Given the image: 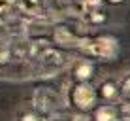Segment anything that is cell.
<instances>
[{"label":"cell","instance_id":"obj_1","mask_svg":"<svg viewBox=\"0 0 130 121\" xmlns=\"http://www.w3.org/2000/svg\"><path fill=\"white\" fill-rule=\"evenodd\" d=\"M79 47L94 57H100L104 61H111L119 51V42L113 36H96V38H81Z\"/></svg>","mask_w":130,"mask_h":121},{"label":"cell","instance_id":"obj_2","mask_svg":"<svg viewBox=\"0 0 130 121\" xmlns=\"http://www.w3.org/2000/svg\"><path fill=\"white\" fill-rule=\"evenodd\" d=\"M34 64H36L34 70L36 78H53L64 68V57L60 51L49 47L34 61Z\"/></svg>","mask_w":130,"mask_h":121},{"label":"cell","instance_id":"obj_3","mask_svg":"<svg viewBox=\"0 0 130 121\" xmlns=\"http://www.w3.org/2000/svg\"><path fill=\"white\" fill-rule=\"evenodd\" d=\"M32 104L40 114H53L60 106V97L51 87H36L32 95Z\"/></svg>","mask_w":130,"mask_h":121},{"label":"cell","instance_id":"obj_4","mask_svg":"<svg viewBox=\"0 0 130 121\" xmlns=\"http://www.w3.org/2000/svg\"><path fill=\"white\" fill-rule=\"evenodd\" d=\"M70 97H72V104L81 112L91 110L92 106L96 104V91H94V87L89 85L87 82H77L75 83L74 87H72Z\"/></svg>","mask_w":130,"mask_h":121},{"label":"cell","instance_id":"obj_5","mask_svg":"<svg viewBox=\"0 0 130 121\" xmlns=\"http://www.w3.org/2000/svg\"><path fill=\"white\" fill-rule=\"evenodd\" d=\"M53 40H55V44L60 46V47H77L79 42H81V38H77L70 29H66V26H55V30H53Z\"/></svg>","mask_w":130,"mask_h":121},{"label":"cell","instance_id":"obj_6","mask_svg":"<svg viewBox=\"0 0 130 121\" xmlns=\"http://www.w3.org/2000/svg\"><path fill=\"white\" fill-rule=\"evenodd\" d=\"M92 72H94V66L91 64V62L87 61H81L75 64L74 68V78L77 79V82H87V79L92 78Z\"/></svg>","mask_w":130,"mask_h":121},{"label":"cell","instance_id":"obj_7","mask_svg":"<svg viewBox=\"0 0 130 121\" xmlns=\"http://www.w3.org/2000/svg\"><path fill=\"white\" fill-rule=\"evenodd\" d=\"M94 119L96 121H119V112L113 106H100L94 112Z\"/></svg>","mask_w":130,"mask_h":121},{"label":"cell","instance_id":"obj_8","mask_svg":"<svg viewBox=\"0 0 130 121\" xmlns=\"http://www.w3.org/2000/svg\"><path fill=\"white\" fill-rule=\"evenodd\" d=\"M17 6L23 10L26 15H34V17H40V0H17Z\"/></svg>","mask_w":130,"mask_h":121},{"label":"cell","instance_id":"obj_9","mask_svg":"<svg viewBox=\"0 0 130 121\" xmlns=\"http://www.w3.org/2000/svg\"><path fill=\"white\" fill-rule=\"evenodd\" d=\"M100 91H102V97H104V98L111 100V98L117 97V85H115L113 82H104L102 87H100Z\"/></svg>","mask_w":130,"mask_h":121},{"label":"cell","instance_id":"obj_10","mask_svg":"<svg viewBox=\"0 0 130 121\" xmlns=\"http://www.w3.org/2000/svg\"><path fill=\"white\" fill-rule=\"evenodd\" d=\"M15 6H17L15 0H0V19H6V17H10Z\"/></svg>","mask_w":130,"mask_h":121},{"label":"cell","instance_id":"obj_11","mask_svg":"<svg viewBox=\"0 0 130 121\" xmlns=\"http://www.w3.org/2000/svg\"><path fill=\"white\" fill-rule=\"evenodd\" d=\"M11 57V46L6 38H0V64L6 61H10Z\"/></svg>","mask_w":130,"mask_h":121},{"label":"cell","instance_id":"obj_12","mask_svg":"<svg viewBox=\"0 0 130 121\" xmlns=\"http://www.w3.org/2000/svg\"><path fill=\"white\" fill-rule=\"evenodd\" d=\"M100 6H102V0H83V8L87 11H96L100 10Z\"/></svg>","mask_w":130,"mask_h":121},{"label":"cell","instance_id":"obj_13","mask_svg":"<svg viewBox=\"0 0 130 121\" xmlns=\"http://www.w3.org/2000/svg\"><path fill=\"white\" fill-rule=\"evenodd\" d=\"M119 117H121V121H130V100H128V102H124V104L121 106Z\"/></svg>","mask_w":130,"mask_h":121},{"label":"cell","instance_id":"obj_14","mask_svg":"<svg viewBox=\"0 0 130 121\" xmlns=\"http://www.w3.org/2000/svg\"><path fill=\"white\" fill-rule=\"evenodd\" d=\"M87 15H89V21H91V23H102V21L106 19L104 17V13H98V10L96 11H87Z\"/></svg>","mask_w":130,"mask_h":121},{"label":"cell","instance_id":"obj_15","mask_svg":"<svg viewBox=\"0 0 130 121\" xmlns=\"http://www.w3.org/2000/svg\"><path fill=\"white\" fill-rule=\"evenodd\" d=\"M21 121H43V119H40V115H38V114L30 112V114H25L23 117H21Z\"/></svg>","mask_w":130,"mask_h":121},{"label":"cell","instance_id":"obj_16","mask_svg":"<svg viewBox=\"0 0 130 121\" xmlns=\"http://www.w3.org/2000/svg\"><path fill=\"white\" fill-rule=\"evenodd\" d=\"M123 95L126 97V98H130V76L123 82Z\"/></svg>","mask_w":130,"mask_h":121},{"label":"cell","instance_id":"obj_17","mask_svg":"<svg viewBox=\"0 0 130 121\" xmlns=\"http://www.w3.org/2000/svg\"><path fill=\"white\" fill-rule=\"evenodd\" d=\"M45 121H64V119H62L60 115H49V117H47Z\"/></svg>","mask_w":130,"mask_h":121},{"label":"cell","instance_id":"obj_18","mask_svg":"<svg viewBox=\"0 0 130 121\" xmlns=\"http://www.w3.org/2000/svg\"><path fill=\"white\" fill-rule=\"evenodd\" d=\"M107 2H111V4H121L123 0H107Z\"/></svg>","mask_w":130,"mask_h":121}]
</instances>
